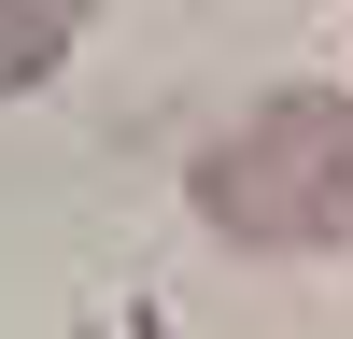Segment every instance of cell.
I'll return each mask as SVG.
<instances>
[{"label": "cell", "instance_id": "1", "mask_svg": "<svg viewBox=\"0 0 353 339\" xmlns=\"http://www.w3.org/2000/svg\"><path fill=\"white\" fill-rule=\"evenodd\" d=\"M198 226L241 254H339L353 240V85H269L198 141Z\"/></svg>", "mask_w": 353, "mask_h": 339}, {"label": "cell", "instance_id": "2", "mask_svg": "<svg viewBox=\"0 0 353 339\" xmlns=\"http://www.w3.org/2000/svg\"><path fill=\"white\" fill-rule=\"evenodd\" d=\"M57 56H71V43H57L43 14H14V0H0V99H28V85H43Z\"/></svg>", "mask_w": 353, "mask_h": 339}, {"label": "cell", "instance_id": "3", "mask_svg": "<svg viewBox=\"0 0 353 339\" xmlns=\"http://www.w3.org/2000/svg\"><path fill=\"white\" fill-rule=\"evenodd\" d=\"M14 14H43V28H57V43H71V28H85V14H99V0H14Z\"/></svg>", "mask_w": 353, "mask_h": 339}]
</instances>
